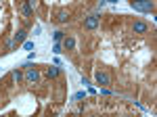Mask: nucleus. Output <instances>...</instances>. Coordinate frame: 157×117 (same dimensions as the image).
<instances>
[{"label": "nucleus", "mask_w": 157, "mask_h": 117, "mask_svg": "<svg viewBox=\"0 0 157 117\" xmlns=\"http://www.w3.org/2000/svg\"><path fill=\"white\" fill-rule=\"evenodd\" d=\"M132 9L143 13H151L153 11V2L151 0H132Z\"/></svg>", "instance_id": "1"}, {"label": "nucleus", "mask_w": 157, "mask_h": 117, "mask_svg": "<svg viewBox=\"0 0 157 117\" xmlns=\"http://www.w3.org/2000/svg\"><path fill=\"white\" fill-rule=\"evenodd\" d=\"M46 75H48V77H57V75H59V69H57V67H48Z\"/></svg>", "instance_id": "10"}, {"label": "nucleus", "mask_w": 157, "mask_h": 117, "mask_svg": "<svg viewBox=\"0 0 157 117\" xmlns=\"http://www.w3.org/2000/svg\"><path fill=\"white\" fill-rule=\"evenodd\" d=\"M84 27H86V29H97V27H98V17H97V15H90V17L84 21Z\"/></svg>", "instance_id": "6"}, {"label": "nucleus", "mask_w": 157, "mask_h": 117, "mask_svg": "<svg viewBox=\"0 0 157 117\" xmlns=\"http://www.w3.org/2000/svg\"><path fill=\"white\" fill-rule=\"evenodd\" d=\"M25 38H27V32H25V29L17 32V34H15V40H13L11 44H9V48H15V46H19V44H23Z\"/></svg>", "instance_id": "3"}, {"label": "nucleus", "mask_w": 157, "mask_h": 117, "mask_svg": "<svg viewBox=\"0 0 157 117\" xmlns=\"http://www.w3.org/2000/svg\"><path fill=\"white\" fill-rule=\"evenodd\" d=\"M132 32L134 34H147V32H149V25H147L145 21H134L132 23Z\"/></svg>", "instance_id": "4"}, {"label": "nucleus", "mask_w": 157, "mask_h": 117, "mask_svg": "<svg viewBox=\"0 0 157 117\" xmlns=\"http://www.w3.org/2000/svg\"><path fill=\"white\" fill-rule=\"evenodd\" d=\"M23 46H25V50H32V48H34V42H25Z\"/></svg>", "instance_id": "13"}, {"label": "nucleus", "mask_w": 157, "mask_h": 117, "mask_svg": "<svg viewBox=\"0 0 157 117\" xmlns=\"http://www.w3.org/2000/svg\"><path fill=\"white\" fill-rule=\"evenodd\" d=\"M94 80H97V84H101V86H107V84H111V77H109L105 71H97Z\"/></svg>", "instance_id": "5"}, {"label": "nucleus", "mask_w": 157, "mask_h": 117, "mask_svg": "<svg viewBox=\"0 0 157 117\" xmlns=\"http://www.w3.org/2000/svg\"><path fill=\"white\" fill-rule=\"evenodd\" d=\"M63 46L67 48V50H71V48L75 46V40H73V38H65V40H63Z\"/></svg>", "instance_id": "8"}, {"label": "nucleus", "mask_w": 157, "mask_h": 117, "mask_svg": "<svg viewBox=\"0 0 157 117\" xmlns=\"http://www.w3.org/2000/svg\"><path fill=\"white\" fill-rule=\"evenodd\" d=\"M55 40L61 42V40H63V32H55Z\"/></svg>", "instance_id": "12"}, {"label": "nucleus", "mask_w": 157, "mask_h": 117, "mask_svg": "<svg viewBox=\"0 0 157 117\" xmlns=\"http://www.w3.org/2000/svg\"><path fill=\"white\" fill-rule=\"evenodd\" d=\"M23 80H25L27 84H36L38 80H40V73H38V69H36V67L27 69V71H25V75H23Z\"/></svg>", "instance_id": "2"}, {"label": "nucleus", "mask_w": 157, "mask_h": 117, "mask_svg": "<svg viewBox=\"0 0 157 117\" xmlns=\"http://www.w3.org/2000/svg\"><path fill=\"white\" fill-rule=\"evenodd\" d=\"M57 21H59V23H67V21H69V11H67V9H59V11H57Z\"/></svg>", "instance_id": "7"}, {"label": "nucleus", "mask_w": 157, "mask_h": 117, "mask_svg": "<svg viewBox=\"0 0 157 117\" xmlns=\"http://www.w3.org/2000/svg\"><path fill=\"white\" fill-rule=\"evenodd\" d=\"M13 80H15V82H21V80H23V73H21L19 69H15L13 71Z\"/></svg>", "instance_id": "9"}, {"label": "nucleus", "mask_w": 157, "mask_h": 117, "mask_svg": "<svg viewBox=\"0 0 157 117\" xmlns=\"http://www.w3.org/2000/svg\"><path fill=\"white\" fill-rule=\"evenodd\" d=\"M32 13V6H29V2H23V15H29Z\"/></svg>", "instance_id": "11"}]
</instances>
